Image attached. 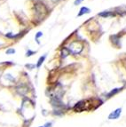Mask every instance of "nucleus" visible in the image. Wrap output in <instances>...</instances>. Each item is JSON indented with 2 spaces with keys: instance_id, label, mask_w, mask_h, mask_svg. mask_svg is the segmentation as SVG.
I'll list each match as a JSON object with an SVG mask.
<instances>
[{
  "instance_id": "obj_1",
  "label": "nucleus",
  "mask_w": 126,
  "mask_h": 127,
  "mask_svg": "<svg viewBox=\"0 0 126 127\" xmlns=\"http://www.w3.org/2000/svg\"><path fill=\"white\" fill-rule=\"evenodd\" d=\"M67 50L69 53H73V54H78L83 51V45L77 41H75V42H72L70 44Z\"/></svg>"
},
{
  "instance_id": "obj_2",
  "label": "nucleus",
  "mask_w": 126,
  "mask_h": 127,
  "mask_svg": "<svg viewBox=\"0 0 126 127\" xmlns=\"http://www.w3.org/2000/svg\"><path fill=\"white\" fill-rule=\"evenodd\" d=\"M122 114V108H116V110H114L113 112H111L108 116V119L109 120H115V119H118L120 117Z\"/></svg>"
},
{
  "instance_id": "obj_3",
  "label": "nucleus",
  "mask_w": 126,
  "mask_h": 127,
  "mask_svg": "<svg viewBox=\"0 0 126 127\" xmlns=\"http://www.w3.org/2000/svg\"><path fill=\"white\" fill-rule=\"evenodd\" d=\"M51 103H52V105L53 107H56V108H62V107H64V104L61 102V99L58 98L57 96L53 97L51 99Z\"/></svg>"
},
{
  "instance_id": "obj_4",
  "label": "nucleus",
  "mask_w": 126,
  "mask_h": 127,
  "mask_svg": "<svg viewBox=\"0 0 126 127\" xmlns=\"http://www.w3.org/2000/svg\"><path fill=\"white\" fill-rule=\"evenodd\" d=\"M16 91L20 95H25L29 92V89H28V86L26 85H21L19 86H17Z\"/></svg>"
},
{
  "instance_id": "obj_5",
  "label": "nucleus",
  "mask_w": 126,
  "mask_h": 127,
  "mask_svg": "<svg viewBox=\"0 0 126 127\" xmlns=\"http://www.w3.org/2000/svg\"><path fill=\"white\" fill-rule=\"evenodd\" d=\"M122 89H123V88H115V89L111 90V91H110L109 93H108L107 94V98H111V97H113L114 95H116V93H119V92L121 91Z\"/></svg>"
},
{
  "instance_id": "obj_6",
  "label": "nucleus",
  "mask_w": 126,
  "mask_h": 127,
  "mask_svg": "<svg viewBox=\"0 0 126 127\" xmlns=\"http://www.w3.org/2000/svg\"><path fill=\"white\" fill-rule=\"evenodd\" d=\"M91 12V10L89 8H87V7H82V8L80 9V12L79 13H78V16H82V15L84 14H86V13H89Z\"/></svg>"
},
{
  "instance_id": "obj_7",
  "label": "nucleus",
  "mask_w": 126,
  "mask_h": 127,
  "mask_svg": "<svg viewBox=\"0 0 126 127\" xmlns=\"http://www.w3.org/2000/svg\"><path fill=\"white\" fill-rule=\"evenodd\" d=\"M45 58H46V54L43 55V56H41V57L39 58V60H38L37 63H36V68H39L40 67H41V65L43 64V62H44V60H45Z\"/></svg>"
},
{
  "instance_id": "obj_8",
  "label": "nucleus",
  "mask_w": 126,
  "mask_h": 127,
  "mask_svg": "<svg viewBox=\"0 0 126 127\" xmlns=\"http://www.w3.org/2000/svg\"><path fill=\"white\" fill-rule=\"evenodd\" d=\"M99 16H101V17H110V16H114V13H110V12H102V13H99Z\"/></svg>"
},
{
  "instance_id": "obj_9",
  "label": "nucleus",
  "mask_w": 126,
  "mask_h": 127,
  "mask_svg": "<svg viewBox=\"0 0 126 127\" xmlns=\"http://www.w3.org/2000/svg\"><path fill=\"white\" fill-rule=\"evenodd\" d=\"M5 79L12 81V82H14V81H15V78L11 74H6V75H5Z\"/></svg>"
},
{
  "instance_id": "obj_10",
  "label": "nucleus",
  "mask_w": 126,
  "mask_h": 127,
  "mask_svg": "<svg viewBox=\"0 0 126 127\" xmlns=\"http://www.w3.org/2000/svg\"><path fill=\"white\" fill-rule=\"evenodd\" d=\"M35 53H36V52L30 51V50H28L27 53H26V56H27V57H30V56H32V55L35 54Z\"/></svg>"
},
{
  "instance_id": "obj_11",
  "label": "nucleus",
  "mask_w": 126,
  "mask_h": 127,
  "mask_svg": "<svg viewBox=\"0 0 126 127\" xmlns=\"http://www.w3.org/2000/svg\"><path fill=\"white\" fill-rule=\"evenodd\" d=\"M15 53V50L14 49H13V48H10V49H8L6 51V54H13V53Z\"/></svg>"
},
{
  "instance_id": "obj_12",
  "label": "nucleus",
  "mask_w": 126,
  "mask_h": 127,
  "mask_svg": "<svg viewBox=\"0 0 126 127\" xmlns=\"http://www.w3.org/2000/svg\"><path fill=\"white\" fill-rule=\"evenodd\" d=\"M43 36V33L42 32H37V34L36 35V42L39 44V41H38V38L40 37V36Z\"/></svg>"
},
{
  "instance_id": "obj_13",
  "label": "nucleus",
  "mask_w": 126,
  "mask_h": 127,
  "mask_svg": "<svg viewBox=\"0 0 126 127\" xmlns=\"http://www.w3.org/2000/svg\"><path fill=\"white\" fill-rule=\"evenodd\" d=\"M25 67L28 68H30V69H33V68H35V65H33V64H26Z\"/></svg>"
},
{
  "instance_id": "obj_14",
  "label": "nucleus",
  "mask_w": 126,
  "mask_h": 127,
  "mask_svg": "<svg viewBox=\"0 0 126 127\" xmlns=\"http://www.w3.org/2000/svg\"><path fill=\"white\" fill-rule=\"evenodd\" d=\"M61 110H54L53 111V114L56 115V116H61V114H62V112H60Z\"/></svg>"
},
{
  "instance_id": "obj_15",
  "label": "nucleus",
  "mask_w": 126,
  "mask_h": 127,
  "mask_svg": "<svg viewBox=\"0 0 126 127\" xmlns=\"http://www.w3.org/2000/svg\"><path fill=\"white\" fill-rule=\"evenodd\" d=\"M53 126V123L52 122H49V123H46L44 125V127H52Z\"/></svg>"
},
{
  "instance_id": "obj_16",
  "label": "nucleus",
  "mask_w": 126,
  "mask_h": 127,
  "mask_svg": "<svg viewBox=\"0 0 126 127\" xmlns=\"http://www.w3.org/2000/svg\"><path fill=\"white\" fill-rule=\"evenodd\" d=\"M83 1H84V0H76L74 4H75V5H77V4H81V3H82Z\"/></svg>"
},
{
  "instance_id": "obj_17",
  "label": "nucleus",
  "mask_w": 126,
  "mask_h": 127,
  "mask_svg": "<svg viewBox=\"0 0 126 127\" xmlns=\"http://www.w3.org/2000/svg\"><path fill=\"white\" fill-rule=\"evenodd\" d=\"M59 1H61V0H52V2L53 3H58Z\"/></svg>"
},
{
  "instance_id": "obj_18",
  "label": "nucleus",
  "mask_w": 126,
  "mask_h": 127,
  "mask_svg": "<svg viewBox=\"0 0 126 127\" xmlns=\"http://www.w3.org/2000/svg\"><path fill=\"white\" fill-rule=\"evenodd\" d=\"M39 127H44V126H39Z\"/></svg>"
}]
</instances>
